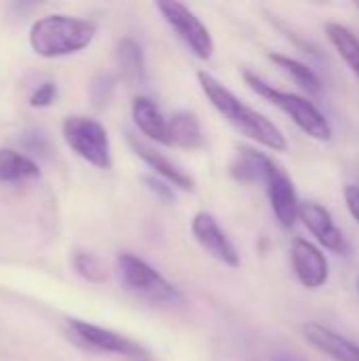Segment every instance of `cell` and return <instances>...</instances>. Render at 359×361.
<instances>
[{"label": "cell", "instance_id": "6da1fadb", "mask_svg": "<svg viewBox=\"0 0 359 361\" xmlns=\"http://www.w3.org/2000/svg\"><path fill=\"white\" fill-rule=\"evenodd\" d=\"M199 87L203 95L209 99V104L216 108L218 114H222L241 135L250 137L252 142L260 144L262 148L271 152H286L288 140L284 131L262 112L248 106L243 99H239L224 82H220L216 76H212L205 70L197 72Z\"/></svg>", "mask_w": 359, "mask_h": 361}, {"label": "cell", "instance_id": "7a4b0ae2", "mask_svg": "<svg viewBox=\"0 0 359 361\" xmlns=\"http://www.w3.org/2000/svg\"><path fill=\"white\" fill-rule=\"evenodd\" d=\"M97 34L93 21L74 15H44L30 27V47L38 57H66L85 51Z\"/></svg>", "mask_w": 359, "mask_h": 361}, {"label": "cell", "instance_id": "3957f363", "mask_svg": "<svg viewBox=\"0 0 359 361\" xmlns=\"http://www.w3.org/2000/svg\"><path fill=\"white\" fill-rule=\"evenodd\" d=\"M243 80L245 85L260 97H264L269 104H273L275 108H279L284 114H288L292 118V123L307 133L309 137L317 140V142H330L332 140V125L326 118V114L307 97L298 95V93H290V91H281L275 89L273 85H269L262 76H258L252 70L243 72Z\"/></svg>", "mask_w": 359, "mask_h": 361}, {"label": "cell", "instance_id": "277c9868", "mask_svg": "<svg viewBox=\"0 0 359 361\" xmlns=\"http://www.w3.org/2000/svg\"><path fill=\"white\" fill-rule=\"evenodd\" d=\"M61 133L66 144L76 152L83 161L97 169L112 167V152H110V137L106 127L91 116L72 114L63 121Z\"/></svg>", "mask_w": 359, "mask_h": 361}, {"label": "cell", "instance_id": "5b68a950", "mask_svg": "<svg viewBox=\"0 0 359 361\" xmlns=\"http://www.w3.org/2000/svg\"><path fill=\"white\" fill-rule=\"evenodd\" d=\"M116 271L121 281L133 294L154 300V302H174L180 298L178 288L167 281L154 267L133 254H118L116 256Z\"/></svg>", "mask_w": 359, "mask_h": 361}, {"label": "cell", "instance_id": "8992f818", "mask_svg": "<svg viewBox=\"0 0 359 361\" xmlns=\"http://www.w3.org/2000/svg\"><path fill=\"white\" fill-rule=\"evenodd\" d=\"M157 8L161 13V17L165 19V23L176 32V36L188 47V51L201 59V61H209L214 55V38L207 30V25L182 2L176 0H163L157 2Z\"/></svg>", "mask_w": 359, "mask_h": 361}, {"label": "cell", "instance_id": "52a82bcc", "mask_svg": "<svg viewBox=\"0 0 359 361\" xmlns=\"http://www.w3.org/2000/svg\"><path fill=\"white\" fill-rule=\"evenodd\" d=\"M68 334L76 345H80L87 351L125 355V357H133V360L140 361H144L148 355V349L142 347L138 341H133L125 334H118L114 330L83 322V319H70L68 322Z\"/></svg>", "mask_w": 359, "mask_h": 361}, {"label": "cell", "instance_id": "ba28073f", "mask_svg": "<svg viewBox=\"0 0 359 361\" xmlns=\"http://www.w3.org/2000/svg\"><path fill=\"white\" fill-rule=\"evenodd\" d=\"M190 233L195 241L218 262L226 264L229 269L241 267V256L237 245L231 241V237L224 233V228L218 224V220L209 212H197L190 222Z\"/></svg>", "mask_w": 359, "mask_h": 361}, {"label": "cell", "instance_id": "9c48e42d", "mask_svg": "<svg viewBox=\"0 0 359 361\" xmlns=\"http://www.w3.org/2000/svg\"><path fill=\"white\" fill-rule=\"evenodd\" d=\"M290 260L298 283L307 290H320L330 279V262L320 245L309 239H294Z\"/></svg>", "mask_w": 359, "mask_h": 361}, {"label": "cell", "instance_id": "30bf717a", "mask_svg": "<svg viewBox=\"0 0 359 361\" xmlns=\"http://www.w3.org/2000/svg\"><path fill=\"white\" fill-rule=\"evenodd\" d=\"M298 220H303V224L309 228V233L317 239V243L328 250V252H334V254H343L347 256L351 252L349 243H347V237L343 235V231L334 224L332 220V214L315 203V201H305L300 203V214H298Z\"/></svg>", "mask_w": 359, "mask_h": 361}, {"label": "cell", "instance_id": "8fae6325", "mask_svg": "<svg viewBox=\"0 0 359 361\" xmlns=\"http://www.w3.org/2000/svg\"><path fill=\"white\" fill-rule=\"evenodd\" d=\"M125 137H127V144L131 146L133 154H135L138 159H142V161L161 178V180L169 182L174 188L184 190V192H193V190H195V180H193L180 165H176L171 159H167L163 152H159L150 142L138 137L133 131H127Z\"/></svg>", "mask_w": 359, "mask_h": 361}, {"label": "cell", "instance_id": "7c38bea8", "mask_svg": "<svg viewBox=\"0 0 359 361\" xmlns=\"http://www.w3.org/2000/svg\"><path fill=\"white\" fill-rule=\"evenodd\" d=\"M264 190H267L271 209H273L277 222L281 224V228H288V231L294 228L298 214H300V201H298V195H296V188H294V182L290 180V176L281 167H277L273 171V176L267 180Z\"/></svg>", "mask_w": 359, "mask_h": 361}, {"label": "cell", "instance_id": "4fadbf2b", "mask_svg": "<svg viewBox=\"0 0 359 361\" xmlns=\"http://www.w3.org/2000/svg\"><path fill=\"white\" fill-rule=\"evenodd\" d=\"M277 167L279 165L269 154L252 146H239L229 165V173L235 182L241 184H267Z\"/></svg>", "mask_w": 359, "mask_h": 361}, {"label": "cell", "instance_id": "5bb4252c", "mask_svg": "<svg viewBox=\"0 0 359 361\" xmlns=\"http://www.w3.org/2000/svg\"><path fill=\"white\" fill-rule=\"evenodd\" d=\"M131 118L135 127L140 129L146 140L161 144V146H174L169 135V118L163 116L159 104L146 95H138L131 102Z\"/></svg>", "mask_w": 359, "mask_h": 361}, {"label": "cell", "instance_id": "9a60e30c", "mask_svg": "<svg viewBox=\"0 0 359 361\" xmlns=\"http://www.w3.org/2000/svg\"><path fill=\"white\" fill-rule=\"evenodd\" d=\"M303 336L313 349L322 351L324 355L332 357L334 361H359V345L322 324L315 322L305 324Z\"/></svg>", "mask_w": 359, "mask_h": 361}, {"label": "cell", "instance_id": "2e32d148", "mask_svg": "<svg viewBox=\"0 0 359 361\" xmlns=\"http://www.w3.org/2000/svg\"><path fill=\"white\" fill-rule=\"evenodd\" d=\"M169 135L171 144L184 150H197L205 144V133L203 127L197 118V114L188 110H180L171 114L169 118Z\"/></svg>", "mask_w": 359, "mask_h": 361}, {"label": "cell", "instance_id": "e0dca14e", "mask_svg": "<svg viewBox=\"0 0 359 361\" xmlns=\"http://www.w3.org/2000/svg\"><path fill=\"white\" fill-rule=\"evenodd\" d=\"M267 57H269L284 74H288L300 89H305L307 93H313V95L322 93L324 82H322V78L315 74V70H313L311 66H307V63H303V61H298V59H294V57H290V55L273 53V51L267 53Z\"/></svg>", "mask_w": 359, "mask_h": 361}, {"label": "cell", "instance_id": "ac0fdd59", "mask_svg": "<svg viewBox=\"0 0 359 361\" xmlns=\"http://www.w3.org/2000/svg\"><path fill=\"white\" fill-rule=\"evenodd\" d=\"M40 178V167L25 154L0 148V182H23Z\"/></svg>", "mask_w": 359, "mask_h": 361}, {"label": "cell", "instance_id": "d6986e66", "mask_svg": "<svg viewBox=\"0 0 359 361\" xmlns=\"http://www.w3.org/2000/svg\"><path fill=\"white\" fill-rule=\"evenodd\" d=\"M326 36L330 44L336 49V53L343 57V61L359 76V38L343 23L330 21L326 23Z\"/></svg>", "mask_w": 359, "mask_h": 361}, {"label": "cell", "instance_id": "ffe728a7", "mask_svg": "<svg viewBox=\"0 0 359 361\" xmlns=\"http://www.w3.org/2000/svg\"><path fill=\"white\" fill-rule=\"evenodd\" d=\"M116 61L121 68V74L129 82H142L146 78V61L144 51L133 38H123L116 44Z\"/></svg>", "mask_w": 359, "mask_h": 361}, {"label": "cell", "instance_id": "44dd1931", "mask_svg": "<svg viewBox=\"0 0 359 361\" xmlns=\"http://www.w3.org/2000/svg\"><path fill=\"white\" fill-rule=\"evenodd\" d=\"M72 267H74L76 275H80L89 283H104L106 281L104 264L89 252H83V250L74 252L72 254Z\"/></svg>", "mask_w": 359, "mask_h": 361}, {"label": "cell", "instance_id": "7402d4cb", "mask_svg": "<svg viewBox=\"0 0 359 361\" xmlns=\"http://www.w3.org/2000/svg\"><path fill=\"white\" fill-rule=\"evenodd\" d=\"M57 95H59L57 85H55L53 80H47V82H40V85L32 91L28 104H30L32 108H49V106L55 104Z\"/></svg>", "mask_w": 359, "mask_h": 361}, {"label": "cell", "instance_id": "603a6c76", "mask_svg": "<svg viewBox=\"0 0 359 361\" xmlns=\"http://www.w3.org/2000/svg\"><path fill=\"white\" fill-rule=\"evenodd\" d=\"M112 89H114V78L112 76H108V74L97 76L91 82V102H93V106H97V108L106 106V102L110 99Z\"/></svg>", "mask_w": 359, "mask_h": 361}, {"label": "cell", "instance_id": "cb8c5ba5", "mask_svg": "<svg viewBox=\"0 0 359 361\" xmlns=\"http://www.w3.org/2000/svg\"><path fill=\"white\" fill-rule=\"evenodd\" d=\"M144 184H146V188H148L154 197H159L161 201L174 203L176 195H174V186H171L169 182H165V180H161V178H154V176H144Z\"/></svg>", "mask_w": 359, "mask_h": 361}, {"label": "cell", "instance_id": "d4e9b609", "mask_svg": "<svg viewBox=\"0 0 359 361\" xmlns=\"http://www.w3.org/2000/svg\"><path fill=\"white\" fill-rule=\"evenodd\" d=\"M21 144L30 150V152H36L40 157L49 154L51 152V146H49V137L47 133H36V131H30L28 137L21 140Z\"/></svg>", "mask_w": 359, "mask_h": 361}, {"label": "cell", "instance_id": "484cf974", "mask_svg": "<svg viewBox=\"0 0 359 361\" xmlns=\"http://www.w3.org/2000/svg\"><path fill=\"white\" fill-rule=\"evenodd\" d=\"M343 195H345V205H347L349 214L359 224V184H347Z\"/></svg>", "mask_w": 359, "mask_h": 361}, {"label": "cell", "instance_id": "4316f807", "mask_svg": "<svg viewBox=\"0 0 359 361\" xmlns=\"http://www.w3.org/2000/svg\"><path fill=\"white\" fill-rule=\"evenodd\" d=\"M358 292H359V277H358Z\"/></svg>", "mask_w": 359, "mask_h": 361}, {"label": "cell", "instance_id": "83f0119b", "mask_svg": "<svg viewBox=\"0 0 359 361\" xmlns=\"http://www.w3.org/2000/svg\"><path fill=\"white\" fill-rule=\"evenodd\" d=\"M279 361H292V360H279Z\"/></svg>", "mask_w": 359, "mask_h": 361}, {"label": "cell", "instance_id": "f1b7e54d", "mask_svg": "<svg viewBox=\"0 0 359 361\" xmlns=\"http://www.w3.org/2000/svg\"><path fill=\"white\" fill-rule=\"evenodd\" d=\"M358 8H359V2H358Z\"/></svg>", "mask_w": 359, "mask_h": 361}, {"label": "cell", "instance_id": "f546056e", "mask_svg": "<svg viewBox=\"0 0 359 361\" xmlns=\"http://www.w3.org/2000/svg\"><path fill=\"white\" fill-rule=\"evenodd\" d=\"M144 361H146V360H144Z\"/></svg>", "mask_w": 359, "mask_h": 361}]
</instances>
